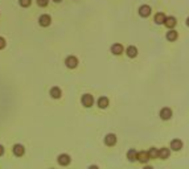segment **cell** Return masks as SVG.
Here are the masks:
<instances>
[{
  "label": "cell",
  "instance_id": "6da1fadb",
  "mask_svg": "<svg viewBox=\"0 0 189 169\" xmlns=\"http://www.w3.org/2000/svg\"><path fill=\"white\" fill-rule=\"evenodd\" d=\"M159 116L162 120H169L172 118V110L169 107H163L162 110H160Z\"/></svg>",
  "mask_w": 189,
  "mask_h": 169
},
{
  "label": "cell",
  "instance_id": "7a4b0ae2",
  "mask_svg": "<svg viewBox=\"0 0 189 169\" xmlns=\"http://www.w3.org/2000/svg\"><path fill=\"white\" fill-rule=\"evenodd\" d=\"M81 102H82V104L85 107H91L93 106V103H94V98H93V95L91 94H83Z\"/></svg>",
  "mask_w": 189,
  "mask_h": 169
},
{
  "label": "cell",
  "instance_id": "3957f363",
  "mask_svg": "<svg viewBox=\"0 0 189 169\" xmlns=\"http://www.w3.org/2000/svg\"><path fill=\"white\" fill-rule=\"evenodd\" d=\"M57 161L60 165H62V167H66V165H69L70 161H71V159H70V156L69 155H66V153H62V155H60L58 157H57Z\"/></svg>",
  "mask_w": 189,
  "mask_h": 169
},
{
  "label": "cell",
  "instance_id": "277c9868",
  "mask_svg": "<svg viewBox=\"0 0 189 169\" xmlns=\"http://www.w3.org/2000/svg\"><path fill=\"white\" fill-rule=\"evenodd\" d=\"M65 65L69 67V69H74V67H77V65H78L77 57H74V56H69V57L65 59Z\"/></svg>",
  "mask_w": 189,
  "mask_h": 169
},
{
  "label": "cell",
  "instance_id": "5b68a950",
  "mask_svg": "<svg viewBox=\"0 0 189 169\" xmlns=\"http://www.w3.org/2000/svg\"><path fill=\"white\" fill-rule=\"evenodd\" d=\"M150 160H151V157H150V153H148V152H146V151L138 152V161L139 163L146 164V163L150 161Z\"/></svg>",
  "mask_w": 189,
  "mask_h": 169
},
{
  "label": "cell",
  "instance_id": "8992f818",
  "mask_svg": "<svg viewBox=\"0 0 189 169\" xmlns=\"http://www.w3.org/2000/svg\"><path fill=\"white\" fill-rule=\"evenodd\" d=\"M104 144H106L107 147H112L116 144V136L115 134H107L104 136Z\"/></svg>",
  "mask_w": 189,
  "mask_h": 169
},
{
  "label": "cell",
  "instance_id": "52a82bcc",
  "mask_svg": "<svg viewBox=\"0 0 189 169\" xmlns=\"http://www.w3.org/2000/svg\"><path fill=\"white\" fill-rule=\"evenodd\" d=\"M169 148H171L172 151H176V152H177V151H180V149L183 148V142H181L180 139H173V140L171 142V144H169Z\"/></svg>",
  "mask_w": 189,
  "mask_h": 169
},
{
  "label": "cell",
  "instance_id": "ba28073f",
  "mask_svg": "<svg viewBox=\"0 0 189 169\" xmlns=\"http://www.w3.org/2000/svg\"><path fill=\"white\" fill-rule=\"evenodd\" d=\"M139 15H140V17H148L151 15V7L147 5V4L142 5L139 8Z\"/></svg>",
  "mask_w": 189,
  "mask_h": 169
},
{
  "label": "cell",
  "instance_id": "9c48e42d",
  "mask_svg": "<svg viewBox=\"0 0 189 169\" xmlns=\"http://www.w3.org/2000/svg\"><path fill=\"white\" fill-rule=\"evenodd\" d=\"M50 23H52V19H50L49 15H42V16H40L38 24H40L41 27H49Z\"/></svg>",
  "mask_w": 189,
  "mask_h": 169
},
{
  "label": "cell",
  "instance_id": "30bf717a",
  "mask_svg": "<svg viewBox=\"0 0 189 169\" xmlns=\"http://www.w3.org/2000/svg\"><path fill=\"white\" fill-rule=\"evenodd\" d=\"M176 24H177V20H176V17H173V16H167L165 23H164V25H165L167 28H169V29H173V28L176 27Z\"/></svg>",
  "mask_w": 189,
  "mask_h": 169
},
{
  "label": "cell",
  "instance_id": "8fae6325",
  "mask_svg": "<svg viewBox=\"0 0 189 169\" xmlns=\"http://www.w3.org/2000/svg\"><path fill=\"white\" fill-rule=\"evenodd\" d=\"M111 53L112 54H115V56H119V54H122L123 53V45L122 44H119V42H116V44H112V46H111Z\"/></svg>",
  "mask_w": 189,
  "mask_h": 169
},
{
  "label": "cell",
  "instance_id": "7c38bea8",
  "mask_svg": "<svg viewBox=\"0 0 189 169\" xmlns=\"http://www.w3.org/2000/svg\"><path fill=\"white\" fill-rule=\"evenodd\" d=\"M169 155H171V148H160L159 149V159H162V160H167L168 157H169Z\"/></svg>",
  "mask_w": 189,
  "mask_h": 169
},
{
  "label": "cell",
  "instance_id": "4fadbf2b",
  "mask_svg": "<svg viewBox=\"0 0 189 169\" xmlns=\"http://www.w3.org/2000/svg\"><path fill=\"white\" fill-rule=\"evenodd\" d=\"M165 19H167V16L164 15L163 12H158V13L155 15L154 21H155V24H158V25H162V24L165 23Z\"/></svg>",
  "mask_w": 189,
  "mask_h": 169
},
{
  "label": "cell",
  "instance_id": "5bb4252c",
  "mask_svg": "<svg viewBox=\"0 0 189 169\" xmlns=\"http://www.w3.org/2000/svg\"><path fill=\"white\" fill-rule=\"evenodd\" d=\"M126 54L130 58H135L136 56H138V48L134 46V45H130L126 49Z\"/></svg>",
  "mask_w": 189,
  "mask_h": 169
},
{
  "label": "cell",
  "instance_id": "9a60e30c",
  "mask_svg": "<svg viewBox=\"0 0 189 169\" xmlns=\"http://www.w3.org/2000/svg\"><path fill=\"white\" fill-rule=\"evenodd\" d=\"M127 159H128V161H131V163L138 161V152H136L134 148L128 149V152H127Z\"/></svg>",
  "mask_w": 189,
  "mask_h": 169
},
{
  "label": "cell",
  "instance_id": "2e32d148",
  "mask_svg": "<svg viewBox=\"0 0 189 169\" xmlns=\"http://www.w3.org/2000/svg\"><path fill=\"white\" fill-rule=\"evenodd\" d=\"M61 94H62V91H61V88H60V87L54 86V87L50 88V96H52V98L58 99V98H61Z\"/></svg>",
  "mask_w": 189,
  "mask_h": 169
},
{
  "label": "cell",
  "instance_id": "e0dca14e",
  "mask_svg": "<svg viewBox=\"0 0 189 169\" xmlns=\"http://www.w3.org/2000/svg\"><path fill=\"white\" fill-rule=\"evenodd\" d=\"M179 37V34H177V32H176L175 29H169L167 32V40L168 41H176Z\"/></svg>",
  "mask_w": 189,
  "mask_h": 169
},
{
  "label": "cell",
  "instance_id": "ac0fdd59",
  "mask_svg": "<svg viewBox=\"0 0 189 169\" xmlns=\"http://www.w3.org/2000/svg\"><path fill=\"white\" fill-rule=\"evenodd\" d=\"M24 152H25V148H24L21 144H16L13 147V155L15 156H23Z\"/></svg>",
  "mask_w": 189,
  "mask_h": 169
},
{
  "label": "cell",
  "instance_id": "d6986e66",
  "mask_svg": "<svg viewBox=\"0 0 189 169\" xmlns=\"http://www.w3.org/2000/svg\"><path fill=\"white\" fill-rule=\"evenodd\" d=\"M108 106V98L107 96H100L98 99V107L99 108H107Z\"/></svg>",
  "mask_w": 189,
  "mask_h": 169
},
{
  "label": "cell",
  "instance_id": "ffe728a7",
  "mask_svg": "<svg viewBox=\"0 0 189 169\" xmlns=\"http://www.w3.org/2000/svg\"><path fill=\"white\" fill-rule=\"evenodd\" d=\"M148 153H150V157H151V159H156V157H159V149H156L155 147L150 148Z\"/></svg>",
  "mask_w": 189,
  "mask_h": 169
},
{
  "label": "cell",
  "instance_id": "44dd1931",
  "mask_svg": "<svg viewBox=\"0 0 189 169\" xmlns=\"http://www.w3.org/2000/svg\"><path fill=\"white\" fill-rule=\"evenodd\" d=\"M19 3H20V5H21V7L27 8V7H29V5H31L32 0H19Z\"/></svg>",
  "mask_w": 189,
  "mask_h": 169
},
{
  "label": "cell",
  "instance_id": "7402d4cb",
  "mask_svg": "<svg viewBox=\"0 0 189 169\" xmlns=\"http://www.w3.org/2000/svg\"><path fill=\"white\" fill-rule=\"evenodd\" d=\"M36 2H37L38 7H46L48 3H49V0H36Z\"/></svg>",
  "mask_w": 189,
  "mask_h": 169
},
{
  "label": "cell",
  "instance_id": "603a6c76",
  "mask_svg": "<svg viewBox=\"0 0 189 169\" xmlns=\"http://www.w3.org/2000/svg\"><path fill=\"white\" fill-rule=\"evenodd\" d=\"M3 48H5V40L0 37V49H3Z\"/></svg>",
  "mask_w": 189,
  "mask_h": 169
},
{
  "label": "cell",
  "instance_id": "cb8c5ba5",
  "mask_svg": "<svg viewBox=\"0 0 189 169\" xmlns=\"http://www.w3.org/2000/svg\"><path fill=\"white\" fill-rule=\"evenodd\" d=\"M4 153V147L3 146H0V156H2Z\"/></svg>",
  "mask_w": 189,
  "mask_h": 169
},
{
  "label": "cell",
  "instance_id": "d4e9b609",
  "mask_svg": "<svg viewBox=\"0 0 189 169\" xmlns=\"http://www.w3.org/2000/svg\"><path fill=\"white\" fill-rule=\"evenodd\" d=\"M87 169H99V168L96 167V165H91V167H89V168H87Z\"/></svg>",
  "mask_w": 189,
  "mask_h": 169
},
{
  "label": "cell",
  "instance_id": "484cf974",
  "mask_svg": "<svg viewBox=\"0 0 189 169\" xmlns=\"http://www.w3.org/2000/svg\"><path fill=\"white\" fill-rule=\"evenodd\" d=\"M143 169H154V168H152V167H144Z\"/></svg>",
  "mask_w": 189,
  "mask_h": 169
},
{
  "label": "cell",
  "instance_id": "4316f807",
  "mask_svg": "<svg viewBox=\"0 0 189 169\" xmlns=\"http://www.w3.org/2000/svg\"><path fill=\"white\" fill-rule=\"evenodd\" d=\"M53 2H56V3H61L62 0H53Z\"/></svg>",
  "mask_w": 189,
  "mask_h": 169
},
{
  "label": "cell",
  "instance_id": "83f0119b",
  "mask_svg": "<svg viewBox=\"0 0 189 169\" xmlns=\"http://www.w3.org/2000/svg\"><path fill=\"white\" fill-rule=\"evenodd\" d=\"M187 25H188V27H189V17H188V19H187Z\"/></svg>",
  "mask_w": 189,
  "mask_h": 169
},
{
  "label": "cell",
  "instance_id": "f1b7e54d",
  "mask_svg": "<svg viewBox=\"0 0 189 169\" xmlns=\"http://www.w3.org/2000/svg\"><path fill=\"white\" fill-rule=\"evenodd\" d=\"M50 169H54V168H50Z\"/></svg>",
  "mask_w": 189,
  "mask_h": 169
}]
</instances>
